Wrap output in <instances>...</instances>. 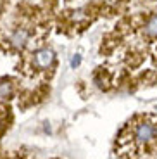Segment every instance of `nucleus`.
<instances>
[{"instance_id": "5", "label": "nucleus", "mask_w": 157, "mask_h": 159, "mask_svg": "<svg viewBox=\"0 0 157 159\" xmlns=\"http://www.w3.org/2000/svg\"><path fill=\"white\" fill-rule=\"evenodd\" d=\"M12 92V83L11 81H0V100L7 99Z\"/></svg>"}, {"instance_id": "2", "label": "nucleus", "mask_w": 157, "mask_h": 159, "mask_svg": "<svg viewBox=\"0 0 157 159\" xmlns=\"http://www.w3.org/2000/svg\"><path fill=\"white\" fill-rule=\"evenodd\" d=\"M54 62V52L50 48H42L35 54V64L38 68H48Z\"/></svg>"}, {"instance_id": "6", "label": "nucleus", "mask_w": 157, "mask_h": 159, "mask_svg": "<svg viewBox=\"0 0 157 159\" xmlns=\"http://www.w3.org/2000/svg\"><path fill=\"white\" fill-rule=\"evenodd\" d=\"M79 61H81V59H79V56L73 57V61H71V66H73V68H74V66H78V64H79Z\"/></svg>"}, {"instance_id": "1", "label": "nucleus", "mask_w": 157, "mask_h": 159, "mask_svg": "<svg viewBox=\"0 0 157 159\" xmlns=\"http://www.w3.org/2000/svg\"><path fill=\"white\" fill-rule=\"evenodd\" d=\"M155 135V125L150 121H141L135 126V140L138 143H149Z\"/></svg>"}, {"instance_id": "3", "label": "nucleus", "mask_w": 157, "mask_h": 159, "mask_svg": "<svg viewBox=\"0 0 157 159\" xmlns=\"http://www.w3.org/2000/svg\"><path fill=\"white\" fill-rule=\"evenodd\" d=\"M11 43H12V47H16V48H23L24 45L28 43V40H29V33H28V30H24V28H19V30H16V31L11 35Z\"/></svg>"}, {"instance_id": "4", "label": "nucleus", "mask_w": 157, "mask_h": 159, "mask_svg": "<svg viewBox=\"0 0 157 159\" xmlns=\"http://www.w3.org/2000/svg\"><path fill=\"white\" fill-rule=\"evenodd\" d=\"M145 35L147 36H157V14L155 16H152L149 21H147V24H145Z\"/></svg>"}]
</instances>
